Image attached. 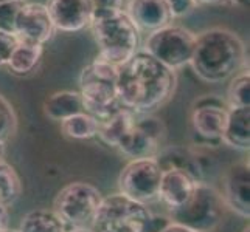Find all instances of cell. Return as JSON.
I'll use <instances>...</instances> for the list:
<instances>
[{"label": "cell", "instance_id": "6da1fadb", "mask_svg": "<svg viewBox=\"0 0 250 232\" xmlns=\"http://www.w3.org/2000/svg\"><path fill=\"white\" fill-rule=\"evenodd\" d=\"M176 89V71L143 50H139L118 67L117 91L120 104L132 113L154 115V111L172 99Z\"/></svg>", "mask_w": 250, "mask_h": 232}, {"label": "cell", "instance_id": "7a4b0ae2", "mask_svg": "<svg viewBox=\"0 0 250 232\" xmlns=\"http://www.w3.org/2000/svg\"><path fill=\"white\" fill-rule=\"evenodd\" d=\"M194 74L207 84H222L247 68V48L235 31L214 27L196 34L189 61Z\"/></svg>", "mask_w": 250, "mask_h": 232}, {"label": "cell", "instance_id": "3957f363", "mask_svg": "<svg viewBox=\"0 0 250 232\" xmlns=\"http://www.w3.org/2000/svg\"><path fill=\"white\" fill-rule=\"evenodd\" d=\"M118 67L103 61L98 56L85 65L80 74V94L84 111L101 121L112 116L123 106L117 91Z\"/></svg>", "mask_w": 250, "mask_h": 232}, {"label": "cell", "instance_id": "277c9868", "mask_svg": "<svg viewBox=\"0 0 250 232\" xmlns=\"http://www.w3.org/2000/svg\"><path fill=\"white\" fill-rule=\"evenodd\" d=\"M90 30L98 45V57L112 65H123L139 51L140 31L126 13L95 17Z\"/></svg>", "mask_w": 250, "mask_h": 232}, {"label": "cell", "instance_id": "5b68a950", "mask_svg": "<svg viewBox=\"0 0 250 232\" xmlns=\"http://www.w3.org/2000/svg\"><path fill=\"white\" fill-rule=\"evenodd\" d=\"M154 214L146 204L123 194L103 196L92 225V232H152Z\"/></svg>", "mask_w": 250, "mask_h": 232}, {"label": "cell", "instance_id": "8992f818", "mask_svg": "<svg viewBox=\"0 0 250 232\" xmlns=\"http://www.w3.org/2000/svg\"><path fill=\"white\" fill-rule=\"evenodd\" d=\"M226 204L210 183H197V187L184 206L168 212L171 223L184 226L193 232H211L216 229L224 218Z\"/></svg>", "mask_w": 250, "mask_h": 232}, {"label": "cell", "instance_id": "52a82bcc", "mask_svg": "<svg viewBox=\"0 0 250 232\" xmlns=\"http://www.w3.org/2000/svg\"><path fill=\"white\" fill-rule=\"evenodd\" d=\"M103 194L97 186L85 181H73L64 186L53 200V211L67 229L90 228Z\"/></svg>", "mask_w": 250, "mask_h": 232}, {"label": "cell", "instance_id": "ba28073f", "mask_svg": "<svg viewBox=\"0 0 250 232\" xmlns=\"http://www.w3.org/2000/svg\"><path fill=\"white\" fill-rule=\"evenodd\" d=\"M196 34L180 25H167L148 34L145 39L143 51L157 59L160 64L179 70L189 64L194 51Z\"/></svg>", "mask_w": 250, "mask_h": 232}, {"label": "cell", "instance_id": "9c48e42d", "mask_svg": "<svg viewBox=\"0 0 250 232\" xmlns=\"http://www.w3.org/2000/svg\"><path fill=\"white\" fill-rule=\"evenodd\" d=\"M167 136L165 124L154 115H137L134 116L132 125L118 141L115 149L131 160L156 158L163 149V141Z\"/></svg>", "mask_w": 250, "mask_h": 232}, {"label": "cell", "instance_id": "30bf717a", "mask_svg": "<svg viewBox=\"0 0 250 232\" xmlns=\"http://www.w3.org/2000/svg\"><path fill=\"white\" fill-rule=\"evenodd\" d=\"M230 107L226 99L216 94H205L194 101L191 107V128L196 136V145L216 147L222 144Z\"/></svg>", "mask_w": 250, "mask_h": 232}, {"label": "cell", "instance_id": "8fae6325", "mask_svg": "<svg viewBox=\"0 0 250 232\" xmlns=\"http://www.w3.org/2000/svg\"><path fill=\"white\" fill-rule=\"evenodd\" d=\"M162 172L163 170L160 169L156 158L131 160L120 172V194L146 206L159 201Z\"/></svg>", "mask_w": 250, "mask_h": 232}, {"label": "cell", "instance_id": "7c38bea8", "mask_svg": "<svg viewBox=\"0 0 250 232\" xmlns=\"http://www.w3.org/2000/svg\"><path fill=\"white\" fill-rule=\"evenodd\" d=\"M55 25L44 3L27 2L17 14L14 34L19 40L44 45L55 36Z\"/></svg>", "mask_w": 250, "mask_h": 232}, {"label": "cell", "instance_id": "4fadbf2b", "mask_svg": "<svg viewBox=\"0 0 250 232\" xmlns=\"http://www.w3.org/2000/svg\"><path fill=\"white\" fill-rule=\"evenodd\" d=\"M221 196L226 208H230L243 218L250 215V167L249 161L231 164L222 177Z\"/></svg>", "mask_w": 250, "mask_h": 232}, {"label": "cell", "instance_id": "5bb4252c", "mask_svg": "<svg viewBox=\"0 0 250 232\" xmlns=\"http://www.w3.org/2000/svg\"><path fill=\"white\" fill-rule=\"evenodd\" d=\"M45 6L58 31L76 33L90 27L92 0H47Z\"/></svg>", "mask_w": 250, "mask_h": 232}, {"label": "cell", "instance_id": "9a60e30c", "mask_svg": "<svg viewBox=\"0 0 250 232\" xmlns=\"http://www.w3.org/2000/svg\"><path fill=\"white\" fill-rule=\"evenodd\" d=\"M126 14L137 30L148 34L172 22L167 0H129Z\"/></svg>", "mask_w": 250, "mask_h": 232}, {"label": "cell", "instance_id": "2e32d148", "mask_svg": "<svg viewBox=\"0 0 250 232\" xmlns=\"http://www.w3.org/2000/svg\"><path fill=\"white\" fill-rule=\"evenodd\" d=\"M196 178L185 170L180 169H167L162 172L160 187H159V200L171 209H177L184 206L193 196L197 187Z\"/></svg>", "mask_w": 250, "mask_h": 232}, {"label": "cell", "instance_id": "e0dca14e", "mask_svg": "<svg viewBox=\"0 0 250 232\" xmlns=\"http://www.w3.org/2000/svg\"><path fill=\"white\" fill-rule=\"evenodd\" d=\"M222 144L236 150L250 147V107L230 108L226 128L222 133Z\"/></svg>", "mask_w": 250, "mask_h": 232}, {"label": "cell", "instance_id": "ac0fdd59", "mask_svg": "<svg viewBox=\"0 0 250 232\" xmlns=\"http://www.w3.org/2000/svg\"><path fill=\"white\" fill-rule=\"evenodd\" d=\"M81 111H84V106L80 91L59 90L51 93L44 101V113L51 121L61 123Z\"/></svg>", "mask_w": 250, "mask_h": 232}, {"label": "cell", "instance_id": "d6986e66", "mask_svg": "<svg viewBox=\"0 0 250 232\" xmlns=\"http://www.w3.org/2000/svg\"><path fill=\"white\" fill-rule=\"evenodd\" d=\"M42 54H44V45L19 40L6 67L16 76H28L38 68Z\"/></svg>", "mask_w": 250, "mask_h": 232}, {"label": "cell", "instance_id": "ffe728a7", "mask_svg": "<svg viewBox=\"0 0 250 232\" xmlns=\"http://www.w3.org/2000/svg\"><path fill=\"white\" fill-rule=\"evenodd\" d=\"M135 113H132L127 108H120L117 113L112 116L101 119L98 121V138L104 143L109 147H114L118 144V141L123 138L125 133L129 130V127L132 125Z\"/></svg>", "mask_w": 250, "mask_h": 232}, {"label": "cell", "instance_id": "44dd1931", "mask_svg": "<svg viewBox=\"0 0 250 232\" xmlns=\"http://www.w3.org/2000/svg\"><path fill=\"white\" fill-rule=\"evenodd\" d=\"M17 232H67V226L53 209L39 208L25 214Z\"/></svg>", "mask_w": 250, "mask_h": 232}, {"label": "cell", "instance_id": "7402d4cb", "mask_svg": "<svg viewBox=\"0 0 250 232\" xmlns=\"http://www.w3.org/2000/svg\"><path fill=\"white\" fill-rule=\"evenodd\" d=\"M61 133L68 140L85 141L97 138L98 135V119L89 115L87 111H81L78 115L61 121Z\"/></svg>", "mask_w": 250, "mask_h": 232}, {"label": "cell", "instance_id": "603a6c76", "mask_svg": "<svg viewBox=\"0 0 250 232\" xmlns=\"http://www.w3.org/2000/svg\"><path fill=\"white\" fill-rule=\"evenodd\" d=\"M23 186L17 170L6 162L0 161V206H11L22 195Z\"/></svg>", "mask_w": 250, "mask_h": 232}, {"label": "cell", "instance_id": "cb8c5ba5", "mask_svg": "<svg viewBox=\"0 0 250 232\" xmlns=\"http://www.w3.org/2000/svg\"><path fill=\"white\" fill-rule=\"evenodd\" d=\"M226 102L230 108L250 107V73L249 67L230 79Z\"/></svg>", "mask_w": 250, "mask_h": 232}, {"label": "cell", "instance_id": "d4e9b609", "mask_svg": "<svg viewBox=\"0 0 250 232\" xmlns=\"http://www.w3.org/2000/svg\"><path fill=\"white\" fill-rule=\"evenodd\" d=\"M17 132V115L16 110L11 106L2 93H0V141L8 143L14 138Z\"/></svg>", "mask_w": 250, "mask_h": 232}, {"label": "cell", "instance_id": "484cf974", "mask_svg": "<svg viewBox=\"0 0 250 232\" xmlns=\"http://www.w3.org/2000/svg\"><path fill=\"white\" fill-rule=\"evenodd\" d=\"M25 3H27V0H10V2L0 3V31L14 34L17 14Z\"/></svg>", "mask_w": 250, "mask_h": 232}, {"label": "cell", "instance_id": "4316f807", "mask_svg": "<svg viewBox=\"0 0 250 232\" xmlns=\"http://www.w3.org/2000/svg\"><path fill=\"white\" fill-rule=\"evenodd\" d=\"M129 0H92L93 17H104L118 13H126Z\"/></svg>", "mask_w": 250, "mask_h": 232}, {"label": "cell", "instance_id": "83f0119b", "mask_svg": "<svg viewBox=\"0 0 250 232\" xmlns=\"http://www.w3.org/2000/svg\"><path fill=\"white\" fill-rule=\"evenodd\" d=\"M17 44H19V37L16 34L0 31V67H5L8 64Z\"/></svg>", "mask_w": 250, "mask_h": 232}, {"label": "cell", "instance_id": "f1b7e54d", "mask_svg": "<svg viewBox=\"0 0 250 232\" xmlns=\"http://www.w3.org/2000/svg\"><path fill=\"white\" fill-rule=\"evenodd\" d=\"M169 11L172 19L176 17H185L191 13L193 10H196V0H167Z\"/></svg>", "mask_w": 250, "mask_h": 232}, {"label": "cell", "instance_id": "f546056e", "mask_svg": "<svg viewBox=\"0 0 250 232\" xmlns=\"http://www.w3.org/2000/svg\"><path fill=\"white\" fill-rule=\"evenodd\" d=\"M199 6H247L249 0H196Z\"/></svg>", "mask_w": 250, "mask_h": 232}, {"label": "cell", "instance_id": "4dcf8cb0", "mask_svg": "<svg viewBox=\"0 0 250 232\" xmlns=\"http://www.w3.org/2000/svg\"><path fill=\"white\" fill-rule=\"evenodd\" d=\"M10 225V214H8V208L0 206V232H5Z\"/></svg>", "mask_w": 250, "mask_h": 232}, {"label": "cell", "instance_id": "1f68e13d", "mask_svg": "<svg viewBox=\"0 0 250 232\" xmlns=\"http://www.w3.org/2000/svg\"><path fill=\"white\" fill-rule=\"evenodd\" d=\"M162 232H193V231H189V229L180 226V225H176V223H169V225Z\"/></svg>", "mask_w": 250, "mask_h": 232}, {"label": "cell", "instance_id": "d6a6232c", "mask_svg": "<svg viewBox=\"0 0 250 232\" xmlns=\"http://www.w3.org/2000/svg\"><path fill=\"white\" fill-rule=\"evenodd\" d=\"M5 150H6V144L0 141V161H2L5 157Z\"/></svg>", "mask_w": 250, "mask_h": 232}, {"label": "cell", "instance_id": "836d02e7", "mask_svg": "<svg viewBox=\"0 0 250 232\" xmlns=\"http://www.w3.org/2000/svg\"><path fill=\"white\" fill-rule=\"evenodd\" d=\"M67 232H92L89 228H78V229H67Z\"/></svg>", "mask_w": 250, "mask_h": 232}, {"label": "cell", "instance_id": "e575fe53", "mask_svg": "<svg viewBox=\"0 0 250 232\" xmlns=\"http://www.w3.org/2000/svg\"><path fill=\"white\" fill-rule=\"evenodd\" d=\"M243 232H249V225H247V226H246V228L243 229Z\"/></svg>", "mask_w": 250, "mask_h": 232}, {"label": "cell", "instance_id": "d590c367", "mask_svg": "<svg viewBox=\"0 0 250 232\" xmlns=\"http://www.w3.org/2000/svg\"><path fill=\"white\" fill-rule=\"evenodd\" d=\"M5 232H17V231H10V229H6Z\"/></svg>", "mask_w": 250, "mask_h": 232}, {"label": "cell", "instance_id": "8d00e7d4", "mask_svg": "<svg viewBox=\"0 0 250 232\" xmlns=\"http://www.w3.org/2000/svg\"><path fill=\"white\" fill-rule=\"evenodd\" d=\"M2 2H10V0H0V3H2Z\"/></svg>", "mask_w": 250, "mask_h": 232}]
</instances>
